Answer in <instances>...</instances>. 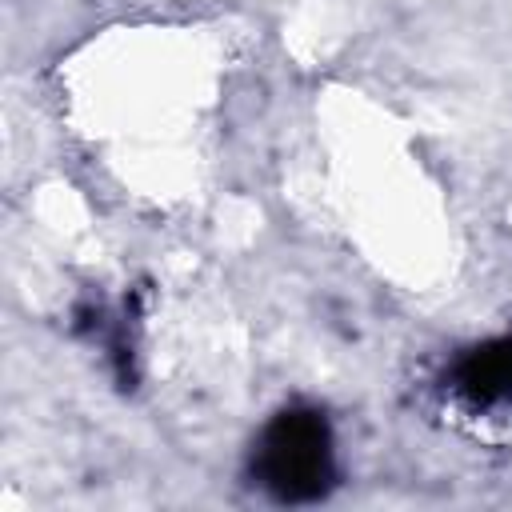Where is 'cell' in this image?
<instances>
[{
	"label": "cell",
	"instance_id": "6da1fadb",
	"mask_svg": "<svg viewBox=\"0 0 512 512\" xmlns=\"http://www.w3.org/2000/svg\"><path fill=\"white\" fill-rule=\"evenodd\" d=\"M332 448L324 420L312 412H284L260 444V476L268 488H276L284 500L316 496L328 480Z\"/></svg>",
	"mask_w": 512,
	"mask_h": 512
}]
</instances>
